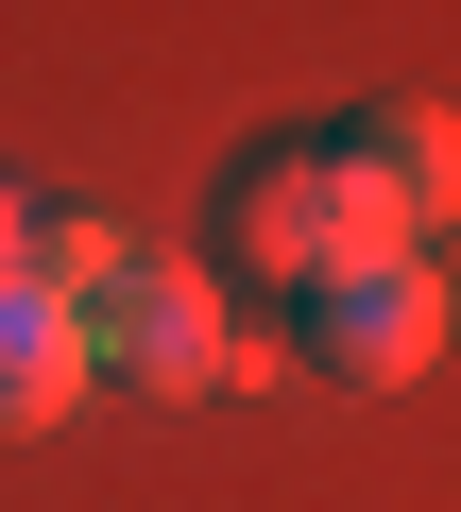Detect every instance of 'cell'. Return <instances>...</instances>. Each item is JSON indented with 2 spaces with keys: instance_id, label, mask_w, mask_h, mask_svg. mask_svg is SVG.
<instances>
[{
  "instance_id": "obj_4",
  "label": "cell",
  "mask_w": 461,
  "mask_h": 512,
  "mask_svg": "<svg viewBox=\"0 0 461 512\" xmlns=\"http://www.w3.org/2000/svg\"><path fill=\"white\" fill-rule=\"evenodd\" d=\"M342 154H359V188H376L410 239H427V222H461V120H444V103H359V120H342Z\"/></svg>"
},
{
  "instance_id": "obj_1",
  "label": "cell",
  "mask_w": 461,
  "mask_h": 512,
  "mask_svg": "<svg viewBox=\"0 0 461 512\" xmlns=\"http://www.w3.org/2000/svg\"><path fill=\"white\" fill-rule=\"evenodd\" d=\"M222 256L274 274V291H325V274H359V256H410V222L359 188L342 137H308V154H240L222 171Z\"/></svg>"
},
{
  "instance_id": "obj_3",
  "label": "cell",
  "mask_w": 461,
  "mask_h": 512,
  "mask_svg": "<svg viewBox=\"0 0 461 512\" xmlns=\"http://www.w3.org/2000/svg\"><path fill=\"white\" fill-rule=\"evenodd\" d=\"M103 376H137V393H222V376H240L222 291L188 274V256H137V291L103 308Z\"/></svg>"
},
{
  "instance_id": "obj_6",
  "label": "cell",
  "mask_w": 461,
  "mask_h": 512,
  "mask_svg": "<svg viewBox=\"0 0 461 512\" xmlns=\"http://www.w3.org/2000/svg\"><path fill=\"white\" fill-rule=\"evenodd\" d=\"M35 291H52L86 342H103V308L137 291V239H120V222H35Z\"/></svg>"
},
{
  "instance_id": "obj_2",
  "label": "cell",
  "mask_w": 461,
  "mask_h": 512,
  "mask_svg": "<svg viewBox=\"0 0 461 512\" xmlns=\"http://www.w3.org/2000/svg\"><path fill=\"white\" fill-rule=\"evenodd\" d=\"M308 342H325V376H359V393L427 376V359H444V291H427V256H359V274H325V291H308Z\"/></svg>"
},
{
  "instance_id": "obj_7",
  "label": "cell",
  "mask_w": 461,
  "mask_h": 512,
  "mask_svg": "<svg viewBox=\"0 0 461 512\" xmlns=\"http://www.w3.org/2000/svg\"><path fill=\"white\" fill-rule=\"evenodd\" d=\"M35 222H52V205H35L18 171H0V291H18V274H35Z\"/></svg>"
},
{
  "instance_id": "obj_5",
  "label": "cell",
  "mask_w": 461,
  "mask_h": 512,
  "mask_svg": "<svg viewBox=\"0 0 461 512\" xmlns=\"http://www.w3.org/2000/svg\"><path fill=\"white\" fill-rule=\"evenodd\" d=\"M86 376H103V342L18 274V291H0V427H69V410H86Z\"/></svg>"
}]
</instances>
